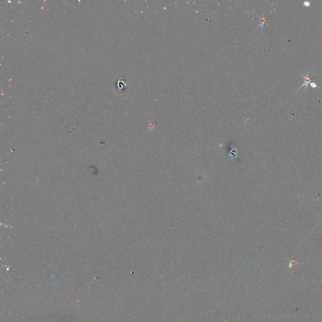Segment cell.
Masks as SVG:
<instances>
[{
	"label": "cell",
	"instance_id": "6da1fadb",
	"mask_svg": "<svg viewBox=\"0 0 322 322\" xmlns=\"http://www.w3.org/2000/svg\"><path fill=\"white\" fill-rule=\"evenodd\" d=\"M311 85H312L311 86H312V88H316V87H317V85H316V84L315 83H313L311 84Z\"/></svg>",
	"mask_w": 322,
	"mask_h": 322
}]
</instances>
